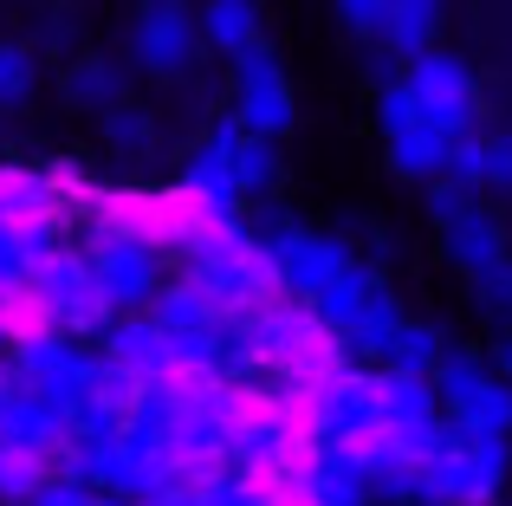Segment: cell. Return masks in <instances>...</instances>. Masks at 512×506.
<instances>
[{"mask_svg":"<svg viewBox=\"0 0 512 506\" xmlns=\"http://www.w3.org/2000/svg\"><path fill=\"white\" fill-rule=\"evenodd\" d=\"M402 85L415 91V111H422L428 130H441V137H461V130H474L480 91H474V72H467L454 52L422 46V52L409 59V72H402Z\"/></svg>","mask_w":512,"mask_h":506,"instance_id":"cell-1","label":"cell"},{"mask_svg":"<svg viewBox=\"0 0 512 506\" xmlns=\"http://www.w3.org/2000/svg\"><path fill=\"white\" fill-rule=\"evenodd\" d=\"M428 390L448 403V416H454L461 435H506L512 429V390L500 377H487L474 357H441Z\"/></svg>","mask_w":512,"mask_h":506,"instance_id":"cell-2","label":"cell"},{"mask_svg":"<svg viewBox=\"0 0 512 506\" xmlns=\"http://www.w3.org/2000/svg\"><path fill=\"white\" fill-rule=\"evenodd\" d=\"M240 104H234V117H240V130L247 137H286L292 130V85H286V72H279V59L266 46H247L240 52Z\"/></svg>","mask_w":512,"mask_h":506,"instance_id":"cell-3","label":"cell"},{"mask_svg":"<svg viewBox=\"0 0 512 506\" xmlns=\"http://www.w3.org/2000/svg\"><path fill=\"white\" fill-rule=\"evenodd\" d=\"M85 266H91V292H98L104 305H143V292H150V279H156V247L143 241V234L104 228Z\"/></svg>","mask_w":512,"mask_h":506,"instance_id":"cell-4","label":"cell"},{"mask_svg":"<svg viewBox=\"0 0 512 506\" xmlns=\"http://www.w3.org/2000/svg\"><path fill=\"white\" fill-rule=\"evenodd\" d=\"M195 13L182 0H143L137 13V65L150 78H182L195 65Z\"/></svg>","mask_w":512,"mask_h":506,"instance_id":"cell-5","label":"cell"},{"mask_svg":"<svg viewBox=\"0 0 512 506\" xmlns=\"http://www.w3.org/2000/svg\"><path fill=\"white\" fill-rule=\"evenodd\" d=\"M260 260H266V273H273L286 292H305V299H312L318 286H331V279L350 266V253L331 241V234H299V228H286L279 241L260 247Z\"/></svg>","mask_w":512,"mask_h":506,"instance_id":"cell-6","label":"cell"},{"mask_svg":"<svg viewBox=\"0 0 512 506\" xmlns=\"http://www.w3.org/2000/svg\"><path fill=\"white\" fill-rule=\"evenodd\" d=\"M383 429V409H376V377H344L318 396V435L325 442H370Z\"/></svg>","mask_w":512,"mask_h":506,"instance_id":"cell-7","label":"cell"},{"mask_svg":"<svg viewBox=\"0 0 512 506\" xmlns=\"http://www.w3.org/2000/svg\"><path fill=\"white\" fill-rule=\"evenodd\" d=\"M454 435H461V429H454ZM454 468H461V506H487L493 487H500V474H506L500 435H461V448H454Z\"/></svg>","mask_w":512,"mask_h":506,"instance_id":"cell-8","label":"cell"},{"mask_svg":"<svg viewBox=\"0 0 512 506\" xmlns=\"http://www.w3.org/2000/svg\"><path fill=\"white\" fill-rule=\"evenodd\" d=\"M376 409H383V429H422V422H435V390H428V377L383 370L376 377Z\"/></svg>","mask_w":512,"mask_h":506,"instance_id":"cell-9","label":"cell"},{"mask_svg":"<svg viewBox=\"0 0 512 506\" xmlns=\"http://www.w3.org/2000/svg\"><path fill=\"white\" fill-rule=\"evenodd\" d=\"M182 189L195 195V208H201L208 221H234V208H240V189H234V169H227V156L214 150V143L195 156V163H188Z\"/></svg>","mask_w":512,"mask_h":506,"instance_id":"cell-10","label":"cell"},{"mask_svg":"<svg viewBox=\"0 0 512 506\" xmlns=\"http://www.w3.org/2000/svg\"><path fill=\"white\" fill-rule=\"evenodd\" d=\"M201 39H208L214 52H247L260 46V0H208L201 7Z\"/></svg>","mask_w":512,"mask_h":506,"instance_id":"cell-11","label":"cell"},{"mask_svg":"<svg viewBox=\"0 0 512 506\" xmlns=\"http://www.w3.org/2000/svg\"><path fill=\"white\" fill-rule=\"evenodd\" d=\"M376 286H383V279H376L370 266H357V260H350L344 273L331 279V286H318V292H312V312H318V325H325V331H338V338H344V331H350V318H357V305L370 299Z\"/></svg>","mask_w":512,"mask_h":506,"instance_id":"cell-12","label":"cell"},{"mask_svg":"<svg viewBox=\"0 0 512 506\" xmlns=\"http://www.w3.org/2000/svg\"><path fill=\"white\" fill-rule=\"evenodd\" d=\"M448 253L480 279L487 266H500V260H506V234H500V221L480 215V208H467L461 221H448Z\"/></svg>","mask_w":512,"mask_h":506,"instance_id":"cell-13","label":"cell"},{"mask_svg":"<svg viewBox=\"0 0 512 506\" xmlns=\"http://www.w3.org/2000/svg\"><path fill=\"white\" fill-rule=\"evenodd\" d=\"M435 13L441 0H383V39L396 59H415V52L435 39Z\"/></svg>","mask_w":512,"mask_h":506,"instance_id":"cell-14","label":"cell"},{"mask_svg":"<svg viewBox=\"0 0 512 506\" xmlns=\"http://www.w3.org/2000/svg\"><path fill=\"white\" fill-rule=\"evenodd\" d=\"M441 156H448V137H441V130H428V124L389 137V169H396V176H409V182H435L441 176Z\"/></svg>","mask_w":512,"mask_h":506,"instance_id":"cell-15","label":"cell"},{"mask_svg":"<svg viewBox=\"0 0 512 506\" xmlns=\"http://www.w3.org/2000/svg\"><path fill=\"white\" fill-rule=\"evenodd\" d=\"M396 325H402V305L389 299L383 286H376L370 299L357 305V318H350L344 344H350V351H383V344H389V331H396Z\"/></svg>","mask_w":512,"mask_h":506,"instance_id":"cell-16","label":"cell"},{"mask_svg":"<svg viewBox=\"0 0 512 506\" xmlns=\"http://www.w3.org/2000/svg\"><path fill=\"white\" fill-rule=\"evenodd\" d=\"M383 351H389V370H409V377H428L448 357L441 351V331H428V325H396Z\"/></svg>","mask_w":512,"mask_h":506,"instance_id":"cell-17","label":"cell"},{"mask_svg":"<svg viewBox=\"0 0 512 506\" xmlns=\"http://www.w3.org/2000/svg\"><path fill=\"white\" fill-rule=\"evenodd\" d=\"M65 98L85 104V111H111V104L124 98V85H117L111 59H78L72 72H65Z\"/></svg>","mask_w":512,"mask_h":506,"instance_id":"cell-18","label":"cell"},{"mask_svg":"<svg viewBox=\"0 0 512 506\" xmlns=\"http://www.w3.org/2000/svg\"><path fill=\"white\" fill-rule=\"evenodd\" d=\"M33 46H20V39H0V111H20L26 98H33Z\"/></svg>","mask_w":512,"mask_h":506,"instance_id":"cell-19","label":"cell"},{"mask_svg":"<svg viewBox=\"0 0 512 506\" xmlns=\"http://www.w3.org/2000/svg\"><path fill=\"white\" fill-rule=\"evenodd\" d=\"M441 182H454V189H467V195L480 189V137H474V130L448 137V156H441Z\"/></svg>","mask_w":512,"mask_h":506,"instance_id":"cell-20","label":"cell"},{"mask_svg":"<svg viewBox=\"0 0 512 506\" xmlns=\"http://www.w3.org/2000/svg\"><path fill=\"white\" fill-rule=\"evenodd\" d=\"M376 124H383V137H402V130L422 124V111H415V91L402 85V78H389L383 98H376Z\"/></svg>","mask_w":512,"mask_h":506,"instance_id":"cell-21","label":"cell"},{"mask_svg":"<svg viewBox=\"0 0 512 506\" xmlns=\"http://www.w3.org/2000/svg\"><path fill=\"white\" fill-rule=\"evenodd\" d=\"M39 260H46V253H39L33 241H26V234L13 228V221H0V286H13V279H26V273H33Z\"/></svg>","mask_w":512,"mask_h":506,"instance_id":"cell-22","label":"cell"},{"mask_svg":"<svg viewBox=\"0 0 512 506\" xmlns=\"http://www.w3.org/2000/svg\"><path fill=\"white\" fill-rule=\"evenodd\" d=\"M104 130H111V143H130V150H143V143H150V111H137V104L117 98L111 111H104Z\"/></svg>","mask_w":512,"mask_h":506,"instance_id":"cell-23","label":"cell"},{"mask_svg":"<svg viewBox=\"0 0 512 506\" xmlns=\"http://www.w3.org/2000/svg\"><path fill=\"white\" fill-rule=\"evenodd\" d=\"M480 182L512 189V130H500V137H480Z\"/></svg>","mask_w":512,"mask_h":506,"instance_id":"cell-24","label":"cell"},{"mask_svg":"<svg viewBox=\"0 0 512 506\" xmlns=\"http://www.w3.org/2000/svg\"><path fill=\"white\" fill-rule=\"evenodd\" d=\"M169 351V338L156 325H130V331H117V357L124 364H156V357Z\"/></svg>","mask_w":512,"mask_h":506,"instance_id":"cell-25","label":"cell"},{"mask_svg":"<svg viewBox=\"0 0 512 506\" xmlns=\"http://www.w3.org/2000/svg\"><path fill=\"white\" fill-rule=\"evenodd\" d=\"M338 20L350 26V33L376 39V33H383V0H338Z\"/></svg>","mask_w":512,"mask_h":506,"instance_id":"cell-26","label":"cell"},{"mask_svg":"<svg viewBox=\"0 0 512 506\" xmlns=\"http://www.w3.org/2000/svg\"><path fill=\"white\" fill-rule=\"evenodd\" d=\"M474 286H480V299H487L493 312H512V260H500V266H487V273H480Z\"/></svg>","mask_w":512,"mask_h":506,"instance_id":"cell-27","label":"cell"},{"mask_svg":"<svg viewBox=\"0 0 512 506\" xmlns=\"http://www.w3.org/2000/svg\"><path fill=\"white\" fill-rule=\"evenodd\" d=\"M428 208H435V221H441V228H448V221H461L467 208H474V195H467V189H454V182H441V176H435V195H428Z\"/></svg>","mask_w":512,"mask_h":506,"instance_id":"cell-28","label":"cell"},{"mask_svg":"<svg viewBox=\"0 0 512 506\" xmlns=\"http://www.w3.org/2000/svg\"><path fill=\"white\" fill-rule=\"evenodd\" d=\"M500 364H506V383H512V338H506V351H500Z\"/></svg>","mask_w":512,"mask_h":506,"instance_id":"cell-29","label":"cell"}]
</instances>
